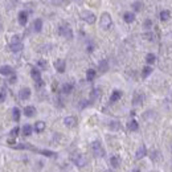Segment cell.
Here are the masks:
<instances>
[{
  "label": "cell",
  "instance_id": "obj_1",
  "mask_svg": "<svg viewBox=\"0 0 172 172\" xmlns=\"http://www.w3.org/2000/svg\"><path fill=\"white\" fill-rule=\"evenodd\" d=\"M9 48H11L12 52H20L23 49V42H21V38L20 36H13L11 40V44H9Z\"/></svg>",
  "mask_w": 172,
  "mask_h": 172
},
{
  "label": "cell",
  "instance_id": "obj_2",
  "mask_svg": "<svg viewBox=\"0 0 172 172\" xmlns=\"http://www.w3.org/2000/svg\"><path fill=\"white\" fill-rule=\"evenodd\" d=\"M72 161L76 165H78V167H85V165L88 164V159L82 154H74L72 156Z\"/></svg>",
  "mask_w": 172,
  "mask_h": 172
},
{
  "label": "cell",
  "instance_id": "obj_3",
  "mask_svg": "<svg viewBox=\"0 0 172 172\" xmlns=\"http://www.w3.org/2000/svg\"><path fill=\"white\" fill-rule=\"evenodd\" d=\"M92 151L97 158H103L105 156V150L102 148V144H101L98 140H96V142H93L92 143Z\"/></svg>",
  "mask_w": 172,
  "mask_h": 172
},
{
  "label": "cell",
  "instance_id": "obj_4",
  "mask_svg": "<svg viewBox=\"0 0 172 172\" xmlns=\"http://www.w3.org/2000/svg\"><path fill=\"white\" fill-rule=\"evenodd\" d=\"M101 28H103V29H110L111 28V24H113V21H111V17L109 13H103L102 16H101Z\"/></svg>",
  "mask_w": 172,
  "mask_h": 172
},
{
  "label": "cell",
  "instance_id": "obj_5",
  "mask_svg": "<svg viewBox=\"0 0 172 172\" xmlns=\"http://www.w3.org/2000/svg\"><path fill=\"white\" fill-rule=\"evenodd\" d=\"M81 17L84 21H86L88 24H94L96 23V15L93 12H89V11H82L81 12Z\"/></svg>",
  "mask_w": 172,
  "mask_h": 172
},
{
  "label": "cell",
  "instance_id": "obj_6",
  "mask_svg": "<svg viewBox=\"0 0 172 172\" xmlns=\"http://www.w3.org/2000/svg\"><path fill=\"white\" fill-rule=\"evenodd\" d=\"M58 33L61 34V36H64L65 38L73 37V32H72V29H70L69 25H61V27L58 28Z\"/></svg>",
  "mask_w": 172,
  "mask_h": 172
},
{
  "label": "cell",
  "instance_id": "obj_7",
  "mask_svg": "<svg viewBox=\"0 0 172 172\" xmlns=\"http://www.w3.org/2000/svg\"><path fill=\"white\" fill-rule=\"evenodd\" d=\"M19 97H20V100H23V101L28 100V98L31 97V90H29L28 88L21 89V90H20V93H19Z\"/></svg>",
  "mask_w": 172,
  "mask_h": 172
},
{
  "label": "cell",
  "instance_id": "obj_8",
  "mask_svg": "<svg viewBox=\"0 0 172 172\" xmlns=\"http://www.w3.org/2000/svg\"><path fill=\"white\" fill-rule=\"evenodd\" d=\"M65 61L64 60H57V61L54 62V68L57 69V72H60V73H64L65 72Z\"/></svg>",
  "mask_w": 172,
  "mask_h": 172
},
{
  "label": "cell",
  "instance_id": "obj_9",
  "mask_svg": "<svg viewBox=\"0 0 172 172\" xmlns=\"http://www.w3.org/2000/svg\"><path fill=\"white\" fill-rule=\"evenodd\" d=\"M27 21H28V13L25 11H21L19 13V23H20V25H25L27 24Z\"/></svg>",
  "mask_w": 172,
  "mask_h": 172
},
{
  "label": "cell",
  "instance_id": "obj_10",
  "mask_svg": "<svg viewBox=\"0 0 172 172\" xmlns=\"http://www.w3.org/2000/svg\"><path fill=\"white\" fill-rule=\"evenodd\" d=\"M146 154H147V150H146V147H144V146H140V147L138 148L136 154H135V159H136V160H139V159H142V158Z\"/></svg>",
  "mask_w": 172,
  "mask_h": 172
},
{
  "label": "cell",
  "instance_id": "obj_11",
  "mask_svg": "<svg viewBox=\"0 0 172 172\" xmlns=\"http://www.w3.org/2000/svg\"><path fill=\"white\" fill-rule=\"evenodd\" d=\"M64 123H65L66 127H74L77 123V119L74 118V117H66V118L64 119Z\"/></svg>",
  "mask_w": 172,
  "mask_h": 172
},
{
  "label": "cell",
  "instance_id": "obj_12",
  "mask_svg": "<svg viewBox=\"0 0 172 172\" xmlns=\"http://www.w3.org/2000/svg\"><path fill=\"white\" fill-rule=\"evenodd\" d=\"M0 74H3V76H9V74H13V69L11 68V66H1L0 68Z\"/></svg>",
  "mask_w": 172,
  "mask_h": 172
},
{
  "label": "cell",
  "instance_id": "obj_13",
  "mask_svg": "<svg viewBox=\"0 0 172 172\" xmlns=\"http://www.w3.org/2000/svg\"><path fill=\"white\" fill-rule=\"evenodd\" d=\"M24 114L27 115L28 118H32V117L36 114V109H34L33 106H27L24 109Z\"/></svg>",
  "mask_w": 172,
  "mask_h": 172
},
{
  "label": "cell",
  "instance_id": "obj_14",
  "mask_svg": "<svg viewBox=\"0 0 172 172\" xmlns=\"http://www.w3.org/2000/svg\"><path fill=\"white\" fill-rule=\"evenodd\" d=\"M31 76H32V78L36 81V84H37V82H40V81H42L41 80V74H40V72H38L37 69H32Z\"/></svg>",
  "mask_w": 172,
  "mask_h": 172
},
{
  "label": "cell",
  "instance_id": "obj_15",
  "mask_svg": "<svg viewBox=\"0 0 172 172\" xmlns=\"http://www.w3.org/2000/svg\"><path fill=\"white\" fill-rule=\"evenodd\" d=\"M121 97H122V92H119V90H114L113 94H111V97H110V102H117Z\"/></svg>",
  "mask_w": 172,
  "mask_h": 172
},
{
  "label": "cell",
  "instance_id": "obj_16",
  "mask_svg": "<svg viewBox=\"0 0 172 172\" xmlns=\"http://www.w3.org/2000/svg\"><path fill=\"white\" fill-rule=\"evenodd\" d=\"M123 20H125L126 23H132V21L135 20L134 13H131V12H126V13L123 15Z\"/></svg>",
  "mask_w": 172,
  "mask_h": 172
},
{
  "label": "cell",
  "instance_id": "obj_17",
  "mask_svg": "<svg viewBox=\"0 0 172 172\" xmlns=\"http://www.w3.org/2000/svg\"><path fill=\"white\" fill-rule=\"evenodd\" d=\"M34 130L37 131V132H42V131L45 130V123L42 122V121L36 122V125H34Z\"/></svg>",
  "mask_w": 172,
  "mask_h": 172
},
{
  "label": "cell",
  "instance_id": "obj_18",
  "mask_svg": "<svg viewBox=\"0 0 172 172\" xmlns=\"http://www.w3.org/2000/svg\"><path fill=\"white\" fill-rule=\"evenodd\" d=\"M110 163H111V165H113L114 168H118V167H119V163H121V160H119V156H117V155L111 156Z\"/></svg>",
  "mask_w": 172,
  "mask_h": 172
},
{
  "label": "cell",
  "instance_id": "obj_19",
  "mask_svg": "<svg viewBox=\"0 0 172 172\" xmlns=\"http://www.w3.org/2000/svg\"><path fill=\"white\" fill-rule=\"evenodd\" d=\"M33 27H34V31H36V32H40V31L42 29V20H41V19L34 20Z\"/></svg>",
  "mask_w": 172,
  "mask_h": 172
},
{
  "label": "cell",
  "instance_id": "obj_20",
  "mask_svg": "<svg viewBox=\"0 0 172 172\" xmlns=\"http://www.w3.org/2000/svg\"><path fill=\"white\" fill-rule=\"evenodd\" d=\"M127 127H129V130H130V131H136L139 126H138L136 121H130V122H129V125H127Z\"/></svg>",
  "mask_w": 172,
  "mask_h": 172
},
{
  "label": "cell",
  "instance_id": "obj_21",
  "mask_svg": "<svg viewBox=\"0 0 172 172\" xmlns=\"http://www.w3.org/2000/svg\"><path fill=\"white\" fill-rule=\"evenodd\" d=\"M94 78H96V70L89 69L88 73H86V80H88V81H93Z\"/></svg>",
  "mask_w": 172,
  "mask_h": 172
},
{
  "label": "cell",
  "instance_id": "obj_22",
  "mask_svg": "<svg viewBox=\"0 0 172 172\" xmlns=\"http://www.w3.org/2000/svg\"><path fill=\"white\" fill-rule=\"evenodd\" d=\"M73 90V84H65L62 85V93H65V94H69V93Z\"/></svg>",
  "mask_w": 172,
  "mask_h": 172
},
{
  "label": "cell",
  "instance_id": "obj_23",
  "mask_svg": "<svg viewBox=\"0 0 172 172\" xmlns=\"http://www.w3.org/2000/svg\"><path fill=\"white\" fill-rule=\"evenodd\" d=\"M169 16H171L169 11H161L160 12V19L163 20V21H167V20L169 19Z\"/></svg>",
  "mask_w": 172,
  "mask_h": 172
},
{
  "label": "cell",
  "instance_id": "obj_24",
  "mask_svg": "<svg viewBox=\"0 0 172 172\" xmlns=\"http://www.w3.org/2000/svg\"><path fill=\"white\" fill-rule=\"evenodd\" d=\"M155 60H156V57H155V54H152V53H148L146 56V61L148 62V64H154Z\"/></svg>",
  "mask_w": 172,
  "mask_h": 172
},
{
  "label": "cell",
  "instance_id": "obj_25",
  "mask_svg": "<svg viewBox=\"0 0 172 172\" xmlns=\"http://www.w3.org/2000/svg\"><path fill=\"white\" fill-rule=\"evenodd\" d=\"M151 73H152V69L150 68V66H146V68L143 69V72H142V76H143V78H146V77H148Z\"/></svg>",
  "mask_w": 172,
  "mask_h": 172
},
{
  "label": "cell",
  "instance_id": "obj_26",
  "mask_svg": "<svg viewBox=\"0 0 172 172\" xmlns=\"http://www.w3.org/2000/svg\"><path fill=\"white\" fill-rule=\"evenodd\" d=\"M23 134L24 135H31L32 134V126H29V125H25V126L23 127Z\"/></svg>",
  "mask_w": 172,
  "mask_h": 172
},
{
  "label": "cell",
  "instance_id": "obj_27",
  "mask_svg": "<svg viewBox=\"0 0 172 172\" xmlns=\"http://www.w3.org/2000/svg\"><path fill=\"white\" fill-rule=\"evenodd\" d=\"M13 119H15L16 122H19L20 121V110L17 109V107L13 109Z\"/></svg>",
  "mask_w": 172,
  "mask_h": 172
},
{
  "label": "cell",
  "instance_id": "obj_28",
  "mask_svg": "<svg viewBox=\"0 0 172 172\" xmlns=\"http://www.w3.org/2000/svg\"><path fill=\"white\" fill-rule=\"evenodd\" d=\"M142 100H143V96H142V94H135V97L132 98V103L138 105V103H140Z\"/></svg>",
  "mask_w": 172,
  "mask_h": 172
},
{
  "label": "cell",
  "instance_id": "obj_29",
  "mask_svg": "<svg viewBox=\"0 0 172 172\" xmlns=\"http://www.w3.org/2000/svg\"><path fill=\"white\" fill-rule=\"evenodd\" d=\"M132 7H134L135 11H140V8H142V3H140V1H135V3H132Z\"/></svg>",
  "mask_w": 172,
  "mask_h": 172
},
{
  "label": "cell",
  "instance_id": "obj_30",
  "mask_svg": "<svg viewBox=\"0 0 172 172\" xmlns=\"http://www.w3.org/2000/svg\"><path fill=\"white\" fill-rule=\"evenodd\" d=\"M100 68L102 69V72H106V70H107V61H106V60L101 62V64H100Z\"/></svg>",
  "mask_w": 172,
  "mask_h": 172
},
{
  "label": "cell",
  "instance_id": "obj_31",
  "mask_svg": "<svg viewBox=\"0 0 172 172\" xmlns=\"http://www.w3.org/2000/svg\"><path fill=\"white\" fill-rule=\"evenodd\" d=\"M110 129H113V130H117V129H119V125H118V122H111V125H110Z\"/></svg>",
  "mask_w": 172,
  "mask_h": 172
},
{
  "label": "cell",
  "instance_id": "obj_32",
  "mask_svg": "<svg viewBox=\"0 0 172 172\" xmlns=\"http://www.w3.org/2000/svg\"><path fill=\"white\" fill-rule=\"evenodd\" d=\"M17 134H19V127H15V129L11 131V135L12 136H17Z\"/></svg>",
  "mask_w": 172,
  "mask_h": 172
},
{
  "label": "cell",
  "instance_id": "obj_33",
  "mask_svg": "<svg viewBox=\"0 0 172 172\" xmlns=\"http://www.w3.org/2000/svg\"><path fill=\"white\" fill-rule=\"evenodd\" d=\"M4 100H5V92L1 90L0 92V102H4Z\"/></svg>",
  "mask_w": 172,
  "mask_h": 172
},
{
  "label": "cell",
  "instance_id": "obj_34",
  "mask_svg": "<svg viewBox=\"0 0 172 172\" xmlns=\"http://www.w3.org/2000/svg\"><path fill=\"white\" fill-rule=\"evenodd\" d=\"M151 27V20H146L144 21V28H150Z\"/></svg>",
  "mask_w": 172,
  "mask_h": 172
},
{
  "label": "cell",
  "instance_id": "obj_35",
  "mask_svg": "<svg viewBox=\"0 0 172 172\" xmlns=\"http://www.w3.org/2000/svg\"><path fill=\"white\" fill-rule=\"evenodd\" d=\"M38 66H40V68H42V69H44V68H45V66H46V64H45V62H44V61H40V62H38Z\"/></svg>",
  "mask_w": 172,
  "mask_h": 172
},
{
  "label": "cell",
  "instance_id": "obj_36",
  "mask_svg": "<svg viewBox=\"0 0 172 172\" xmlns=\"http://www.w3.org/2000/svg\"><path fill=\"white\" fill-rule=\"evenodd\" d=\"M105 172H110V171H105Z\"/></svg>",
  "mask_w": 172,
  "mask_h": 172
},
{
  "label": "cell",
  "instance_id": "obj_37",
  "mask_svg": "<svg viewBox=\"0 0 172 172\" xmlns=\"http://www.w3.org/2000/svg\"><path fill=\"white\" fill-rule=\"evenodd\" d=\"M0 29H1V25H0Z\"/></svg>",
  "mask_w": 172,
  "mask_h": 172
}]
</instances>
